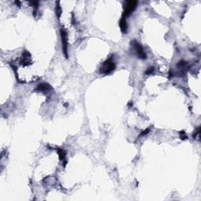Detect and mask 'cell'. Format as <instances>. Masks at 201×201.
Wrapping results in <instances>:
<instances>
[{"mask_svg":"<svg viewBox=\"0 0 201 201\" xmlns=\"http://www.w3.org/2000/svg\"><path fill=\"white\" fill-rule=\"evenodd\" d=\"M115 64L114 62V61L113 59H109L105 61L102 65H100V68H99V71L100 74L103 75H108L110 74L112 71L115 70Z\"/></svg>","mask_w":201,"mask_h":201,"instance_id":"6da1fadb","label":"cell"},{"mask_svg":"<svg viewBox=\"0 0 201 201\" xmlns=\"http://www.w3.org/2000/svg\"><path fill=\"white\" fill-rule=\"evenodd\" d=\"M61 38V43H62V50L66 58L68 57V34L66 30L64 28H61L60 30Z\"/></svg>","mask_w":201,"mask_h":201,"instance_id":"7a4b0ae2","label":"cell"},{"mask_svg":"<svg viewBox=\"0 0 201 201\" xmlns=\"http://www.w3.org/2000/svg\"><path fill=\"white\" fill-rule=\"evenodd\" d=\"M137 1H127L124 5V11H123V16L124 18H127L133 12L137 6Z\"/></svg>","mask_w":201,"mask_h":201,"instance_id":"3957f363","label":"cell"},{"mask_svg":"<svg viewBox=\"0 0 201 201\" xmlns=\"http://www.w3.org/2000/svg\"><path fill=\"white\" fill-rule=\"evenodd\" d=\"M131 43H133L134 48V50L136 51L137 55L138 56L139 58H141V59H146L147 58V55H146L145 50H144L143 47L141 46V44L136 41H133Z\"/></svg>","mask_w":201,"mask_h":201,"instance_id":"277c9868","label":"cell"},{"mask_svg":"<svg viewBox=\"0 0 201 201\" xmlns=\"http://www.w3.org/2000/svg\"><path fill=\"white\" fill-rule=\"evenodd\" d=\"M50 90H52V86L46 83H40L39 85L36 86V91L42 92V93H47L50 91Z\"/></svg>","mask_w":201,"mask_h":201,"instance_id":"5b68a950","label":"cell"},{"mask_svg":"<svg viewBox=\"0 0 201 201\" xmlns=\"http://www.w3.org/2000/svg\"><path fill=\"white\" fill-rule=\"evenodd\" d=\"M119 27H120L122 32L123 34H126L127 32V23L124 17H123L119 21Z\"/></svg>","mask_w":201,"mask_h":201,"instance_id":"8992f818","label":"cell"},{"mask_svg":"<svg viewBox=\"0 0 201 201\" xmlns=\"http://www.w3.org/2000/svg\"><path fill=\"white\" fill-rule=\"evenodd\" d=\"M57 153H58V156H59L60 160H62L63 162H65V159H66V152H65V151L64 149H62V148H57Z\"/></svg>","mask_w":201,"mask_h":201,"instance_id":"52a82bcc","label":"cell"},{"mask_svg":"<svg viewBox=\"0 0 201 201\" xmlns=\"http://www.w3.org/2000/svg\"><path fill=\"white\" fill-rule=\"evenodd\" d=\"M55 13H56L57 18H58V20H60L61 18V13H62V9H61V7L60 6V3L57 2L56 3V7H55Z\"/></svg>","mask_w":201,"mask_h":201,"instance_id":"ba28073f","label":"cell"},{"mask_svg":"<svg viewBox=\"0 0 201 201\" xmlns=\"http://www.w3.org/2000/svg\"><path fill=\"white\" fill-rule=\"evenodd\" d=\"M154 71V68L153 67H149V68L146 70V71H145V73L147 75H149L151 74V73H152Z\"/></svg>","mask_w":201,"mask_h":201,"instance_id":"9c48e42d","label":"cell"},{"mask_svg":"<svg viewBox=\"0 0 201 201\" xmlns=\"http://www.w3.org/2000/svg\"><path fill=\"white\" fill-rule=\"evenodd\" d=\"M180 137L181 139H185L186 138V135H185V133L184 131H181L180 132Z\"/></svg>","mask_w":201,"mask_h":201,"instance_id":"30bf717a","label":"cell"},{"mask_svg":"<svg viewBox=\"0 0 201 201\" xmlns=\"http://www.w3.org/2000/svg\"><path fill=\"white\" fill-rule=\"evenodd\" d=\"M149 131H150V129H149V128H148V129H146V130H144V131H142V133L141 134V135H142V136H143V135H145V134H148Z\"/></svg>","mask_w":201,"mask_h":201,"instance_id":"8fae6325","label":"cell"}]
</instances>
